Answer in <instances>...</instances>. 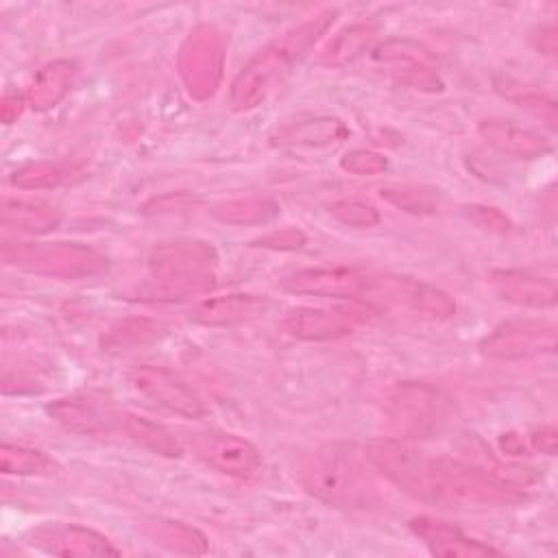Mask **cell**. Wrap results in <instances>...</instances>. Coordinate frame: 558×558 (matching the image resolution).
I'll list each match as a JSON object with an SVG mask.
<instances>
[{"instance_id":"obj_14","label":"cell","mask_w":558,"mask_h":558,"mask_svg":"<svg viewBox=\"0 0 558 558\" xmlns=\"http://www.w3.org/2000/svg\"><path fill=\"white\" fill-rule=\"evenodd\" d=\"M408 525L412 534L418 536L434 556H442V558L499 556V549L469 536L464 530H460L449 521H442L429 514H418V517H412Z\"/></svg>"},{"instance_id":"obj_28","label":"cell","mask_w":558,"mask_h":558,"mask_svg":"<svg viewBox=\"0 0 558 558\" xmlns=\"http://www.w3.org/2000/svg\"><path fill=\"white\" fill-rule=\"evenodd\" d=\"M159 333H161V327L155 320L133 316V318L113 323L105 331L100 347H102V351H109V353H124V351L142 349V347L155 342L159 338Z\"/></svg>"},{"instance_id":"obj_31","label":"cell","mask_w":558,"mask_h":558,"mask_svg":"<svg viewBox=\"0 0 558 558\" xmlns=\"http://www.w3.org/2000/svg\"><path fill=\"white\" fill-rule=\"evenodd\" d=\"M379 196L412 216H434L440 207V194L436 187L429 185H414V183H403V185H384L379 190Z\"/></svg>"},{"instance_id":"obj_6","label":"cell","mask_w":558,"mask_h":558,"mask_svg":"<svg viewBox=\"0 0 558 558\" xmlns=\"http://www.w3.org/2000/svg\"><path fill=\"white\" fill-rule=\"evenodd\" d=\"M556 325L543 318H510L497 325L480 342V353L490 360H527L556 349Z\"/></svg>"},{"instance_id":"obj_36","label":"cell","mask_w":558,"mask_h":558,"mask_svg":"<svg viewBox=\"0 0 558 558\" xmlns=\"http://www.w3.org/2000/svg\"><path fill=\"white\" fill-rule=\"evenodd\" d=\"M464 216L477 225L480 229L484 231H490V233H510L512 231V220L497 207L493 205H466L464 207Z\"/></svg>"},{"instance_id":"obj_37","label":"cell","mask_w":558,"mask_h":558,"mask_svg":"<svg viewBox=\"0 0 558 558\" xmlns=\"http://www.w3.org/2000/svg\"><path fill=\"white\" fill-rule=\"evenodd\" d=\"M307 242L305 233L296 227H283V229H272L259 238H255L251 244L259 248H270V251H299Z\"/></svg>"},{"instance_id":"obj_13","label":"cell","mask_w":558,"mask_h":558,"mask_svg":"<svg viewBox=\"0 0 558 558\" xmlns=\"http://www.w3.org/2000/svg\"><path fill=\"white\" fill-rule=\"evenodd\" d=\"M48 416L65 427L68 432L83 436H102L120 425V414H116L109 403L92 392H76L61 397L46 408Z\"/></svg>"},{"instance_id":"obj_35","label":"cell","mask_w":558,"mask_h":558,"mask_svg":"<svg viewBox=\"0 0 558 558\" xmlns=\"http://www.w3.org/2000/svg\"><path fill=\"white\" fill-rule=\"evenodd\" d=\"M340 168L349 174H357V177H371V174H379L388 168V159L377 153V150H368V148H353L349 153H344L340 157Z\"/></svg>"},{"instance_id":"obj_30","label":"cell","mask_w":558,"mask_h":558,"mask_svg":"<svg viewBox=\"0 0 558 558\" xmlns=\"http://www.w3.org/2000/svg\"><path fill=\"white\" fill-rule=\"evenodd\" d=\"M495 89L510 100L512 105H517L519 109L532 113L534 118L543 120L551 131L556 129V120H558V111H556V102L551 98H547L545 94L521 85L519 81H512L508 76H497L495 78Z\"/></svg>"},{"instance_id":"obj_1","label":"cell","mask_w":558,"mask_h":558,"mask_svg":"<svg viewBox=\"0 0 558 558\" xmlns=\"http://www.w3.org/2000/svg\"><path fill=\"white\" fill-rule=\"evenodd\" d=\"M338 11L325 9L301 24L288 28L259 52H255L248 63L235 74L229 87V105L235 111H251L259 107L283 81L290 76L292 68L307 54V50L327 33L333 24Z\"/></svg>"},{"instance_id":"obj_22","label":"cell","mask_w":558,"mask_h":558,"mask_svg":"<svg viewBox=\"0 0 558 558\" xmlns=\"http://www.w3.org/2000/svg\"><path fill=\"white\" fill-rule=\"evenodd\" d=\"M214 286H216V277L211 270L190 272V275H161V277H150L146 283H142L133 292V299L150 301V303L181 301L187 296L205 294L214 290Z\"/></svg>"},{"instance_id":"obj_33","label":"cell","mask_w":558,"mask_h":558,"mask_svg":"<svg viewBox=\"0 0 558 558\" xmlns=\"http://www.w3.org/2000/svg\"><path fill=\"white\" fill-rule=\"evenodd\" d=\"M329 214L340 225L353 227V229H371V227L379 225V220H381L379 209L373 203L362 201V198H340V201H333L329 205Z\"/></svg>"},{"instance_id":"obj_2","label":"cell","mask_w":558,"mask_h":558,"mask_svg":"<svg viewBox=\"0 0 558 558\" xmlns=\"http://www.w3.org/2000/svg\"><path fill=\"white\" fill-rule=\"evenodd\" d=\"M368 460L353 445L329 442L316 447L296 469L299 484L318 501L342 510H373L381 490Z\"/></svg>"},{"instance_id":"obj_40","label":"cell","mask_w":558,"mask_h":558,"mask_svg":"<svg viewBox=\"0 0 558 558\" xmlns=\"http://www.w3.org/2000/svg\"><path fill=\"white\" fill-rule=\"evenodd\" d=\"M26 105H28V100L24 94H4L2 102H0V120L4 124H13L22 116Z\"/></svg>"},{"instance_id":"obj_32","label":"cell","mask_w":558,"mask_h":558,"mask_svg":"<svg viewBox=\"0 0 558 558\" xmlns=\"http://www.w3.org/2000/svg\"><path fill=\"white\" fill-rule=\"evenodd\" d=\"M68 177V170L61 163L52 161H35L20 166L11 174V185L20 190H48L63 183Z\"/></svg>"},{"instance_id":"obj_15","label":"cell","mask_w":558,"mask_h":558,"mask_svg":"<svg viewBox=\"0 0 558 558\" xmlns=\"http://www.w3.org/2000/svg\"><path fill=\"white\" fill-rule=\"evenodd\" d=\"M218 262L211 242L198 238H174L157 242L148 253V268L153 277L205 272Z\"/></svg>"},{"instance_id":"obj_39","label":"cell","mask_w":558,"mask_h":558,"mask_svg":"<svg viewBox=\"0 0 558 558\" xmlns=\"http://www.w3.org/2000/svg\"><path fill=\"white\" fill-rule=\"evenodd\" d=\"M530 447L545 453V456H554L556 453V445H558V434L554 423H543L538 427H534L527 436Z\"/></svg>"},{"instance_id":"obj_10","label":"cell","mask_w":558,"mask_h":558,"mask_svg":"<svg viewBox=\"0 0 558 558\" xmlns=\"http://www.w3.org/2000/svg\"><path fill=\"white\" fill-rule=\"evenodd\" d=\"M373 272L349 266H314L290 272L281 288L292 294L325 296V299H357L368 294Z\"/></svg>"},{"instance_id":"obj_18","label":"cell","mask_w":558,"mask_h":558,"mask_svg":"<svg viewBox=\"0 0 558 558\" xmlns=\"http://www.w3.org/2000/svg\"><path fill=\"white\" fill-rule=\"evenodd\" d=\"M268 299L257 294H227L205 299L192 307L190 320L203 327H231L259 318L268 310Z\"/></svg>"},{"instance_id":"obj_16","label":"cell","mask_w":558,"mask_h":558,"mask_svg":"<svg viewBox=\"0 0 558 558\" xmlns=\"http://www.w3.org/2000/svg\"><path fill=\"white\" fill-rule=\"evenodd\" d=\"M493 290L504 299L521 307L547 310L558 301L556 281L551 277H543L530 270L519 268H497L490 272Z\"/></svg>"},{"instance_id":"obj_17","label":"cell","mask_w":558,"mask_h":558,"mask_svg":"<svg viewBox=\"0 0 558 558\" xmlns=\"http://www.w3.org/2000/svg\"><path fill=\"white\" fill-rule=\"evenodd\" d=\"M220 46L211 28H198L192 33L181 54V72L190 92L203 89L211 94L220 76Z\"/></svg>"},{"instance_id":"obj_3","label":"cell","mask_w":558,"mask_h":558,"mask_svg":"<svg viewBox=\"0 0 558 558\" xmlns=\"http://www.w3.org/2000/svg\"><path fill=\"white\" fill-rule=\"evenodd\" d=\"M7 266L52 279H89L109 268L107 255L85 242H4Z\"/></svg>"},{"instance_id":"obj_42","label":"cell","mask_w":558,"mask_h":558,"mask_svg":"<svg viewBox=\"0 0 558 558\" xmlns=\"http://www.w3.org/2000/svg\"><path fill=\"white\" fill-rule=\"evenodd\" d=\"M499 445H501V449H504L506 453H510V456H523V453H525V442H523V438L517 436V434H504V436L499 438Z\"/></svg>"},{"instance_id":"obj_21","label":"cell","mask_w":558,"mask_h":558,"mask_svg":"<svg viewBox=\"0 0 558 558\" xmlns=\"http://www.w3.org/2000/svg\"><path fill=\"white\" fill-rule=\"evenodd\" d=\"M76 78V63L70 59H54L37 70L31 85L26 87L28 107L35 111H46L59 105L70 92Z\"/></svg>"},{"instance_id":"obj_20","label":"cell","mask_w":558,"mask_h":558,"mask_svg":"<svg viewBox=\"0 0 558 558\" xmlns=\"http://www.w3.org/2000/svg\"><path fill=\"white\" fill-rule=\"evenodd\" d=\"M349 137V126L336 116H316L281 126L272 135L279 148H329Z\"/></svg>"},{"instance_id":"obj_19","label":"cell","mask_w":558,"mask_h":558,"mask_svg":"<svg viewBox=\"0 0 558 558\" xmlns=\"http://www.w3.org/2000/svg\"><path fill=\"white\" fill-rule=\"evenodd\" d=\"M477 133L490 148L514 159H536L549 150V142L538 131L499 118L482 120Z\"/></svg>"},{"instance_id":"obj_7","label":"cell","mask_w":558,"mask_h":558,"mask_svg":"<svg viewBox=\"0 0 558 558\" xmlns=\"http://www.w3.org/2000/svg\"><path fill=\"white\" fill-rule=\"evenodd\" d=\"M373 61L386 68L388 76L397 85L425 94H438L445 87L432 52L418 41L388 39L373 50Z\"/></svg>"},{"instance_id":"obj_38","label":"cell","mask_w":558,"mask_h":558,"mask_svg":"<svg viewBox=\"0 0 558 558\" xmlns=\"http://www.w3.org/2000/svg\"><path fill=\"white\" fill-rule=\"evenodd\" d=\"M198 203V198H194L192 194L185 192H170L163 194L159 198L148 201L146 205H142V214H172V211H185L190 207H194Z\"/></svg>"},{"instance_id":"obj_24","label":"cell","mask_w":558,"mask_h":558,"mask_svg":"<svg viewBox=\"0 0 558 558\" xmlns=\"http://www.w3.org/2000/svg\"><path fill=\"white\" fill-rule=\"evenodd\" d=\"M142 532L159 547L174 551V554H187L198 556L209 549L207 538L201 530L172 519H146L142 523Z\"/></svg>"},{"instance_id":"obj_29","label":"cell","mask_w":558,"mask_h":558,"mask_svg":"<svg viewBox=\"0 0 558 558\" xmlns=\"http://www.w3.org/2000/svg\"><path fill=\"white\" fill-rule=\"evenodd\" d=\"M59 464L44 451L24 445H0V471L17 477H46L54 475Z\"/></svg>"},{"instance_id":"obj_4","label":"cell","mask_w":558,"mask_h":558,"mask_svg":"<svg viewBox=\"0 0 558 558\" xmlns=\"http://www.w3.org/2000/svg\"><path fill=\"white\" fill-rule=\"evenodd\" d=\"M388 410L401 432L410 436H429L447 425L451 416V399L429 384L408 381L390 392Z\"/></svg>"},{"instance_id":"obj_23","label":"cell","mask_w":558,"mask_h":558,"mask_svg":"<svg viewBox=\"0 0 558 558\" xmlns=\"http://www.w3.org/2000/svg\"><path fill=\"white\" fill-rule=\"evenodd\" d=\"M2 227L24 235H44L59 227L61 211L46 203L4 198L0 207Z\"/></svg>"},{"instance_id":"obj_26","label":"cell","mask_w":558,"mask_h":558,"mask_svg":"<svg viewBox=\"0 0 558 558\" xmlns=\"http://www.w3.org/2000/svg\"><path fill=\"white\" fill-rule=\"evenodd\" d=\"M377 28L373 24H353L342 31H338L320 50L318 63L327 68H342L353 63L360 54H364L373 39H375Z\"/></svg>"},{"instance_id":"obj_27","label":"cell","mask_w":558,"mask_h":558,"mask_svg":"<svg viewBox=\"0 0 558 558\" xmlns=\"http://www.w3.org/2000/svg\"><path fill=\"white\" fill-rule=\"evenodd\" d=\"M209 214L211 218L225 225L251 227V225L270 222L275 216H279V205L272 198L246 196V198H231V201L216 203L209 209Z\"/></svg>"},{"instance_id":"obj_12","label":"cell","mask_w":558,"mask_h":558,"mask_svg":"<svg viewBox=\"0 0 558 558\" xmlns=\"http://www.w3.org/2000/svg\"><path fill=\"white\" fill-rule=\"evenodd\" d=\"M362 320L364 314L351 307H296L283 316L281 327L296 340L325 342L353 333Z\"/></svg>"},{"instance_id":"obj_8","label":"cell","mask_w":558,"mask_h":558,"mask_svg":"<svg viewBox=\"0 0 558 558\" xmlns=\"http://www.w3.org/2000/svg\"><path fill=\"white\" fill-rule=\"evenodd\" d=\"M368 299L403 305L429 320H449L456 316V301L438 286L397 275H373Z\"/></svg>"},{"instance_id":"obj_11","label":"cell","mask_w":558,"mask_h":558,"mask_svg":"<svg viewBox=\"0 0 558 558\" xmlns=\"http://www.w3.org/2000/svg\"><path fill=\"white\" fill-rule=\"evenodd\" d=\"M28 543L52 556L92 558L118 556L120 549L100 532L76 523H41L28 532Z\"/></svg>"},{"instance_id":"obj_9","label":"cell","mask_w":558,"mask_h":558,"mask_svg":"<svg viewBox=\"0 0 558 558\" xmlns=\"http://www.w3.org/2000/svg\"><path fill=\"white\" fill-rule=\"evenodd\" d=\"M129 386L153 405L183 418H201L207 412L203 399L179 375L163 366L142 364L131 368Z\"/></svg>"},{"instance_id":"obj_5","label":"cell","mask_w":558,"mask_h":558,"mask_svg":"<svg viewBox=\"0 0 558 558\" xmlns=\"http://www.w3.org/2000/svg\"><path fill=\"white\" fill-rule=\"evenodd\" d=\"M190 445L203 464L233 480H255L264 469L262 451L248 438L233 432L205 429L194 434Z\"/></svg>"},{"instance_id":"obj_25","label":"cell","mask_w":558,"mask_h":558,"mask_svg":"<svg viewBox=\"0 0 558 558\" xmlns=\"http://www.w3.org/2000/svg\"><path fill=\"white\" fill-rule=\"evenodd\" d=\"M120 427H122V432L126 434L129 440H133L135 445H140L142 449H146L155 456H163V458H179L181 456L179 440L161 423H155L146 416L126 412V414H120Z\"/></svg>"},{"instance_id":"obj_41","label":"cell","mask_w":558,"mask_h":558,"mask_svg":"<svg viewBox=\"0 0 558 558\" xmlns=\"http://www.w3.org/2000/svg\"><path fill=\"white\" fill-rule=\"evenodd\" d=\"M536 48L541 50V54L554 59L556 57V48H558V37H556V26L547 24L538 31L536 35Z\"/></svg>"},{"instance_id":"obj_34","label":"cell","mask_w":558,"mask_h":558,"mask_svg":"<svg viewBox=\"0 0 558 558\" xmlns=\"http://www.w3.org/2000/svg\"><path fill=\"white\" fill-rule=\"evenodd\" d=\"M46 388L44 368L31 362H20L13 371L11 366H4L2 373V392L4 395H26V392H41Z\"/></svg>"}]
</instances>
